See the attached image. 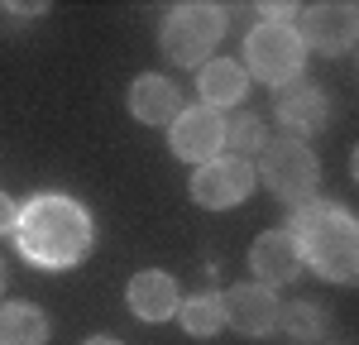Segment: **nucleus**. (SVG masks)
Returning <instances> with one entry per match:
<instances>
[{
  "label": "nucleus",
  "mask_w": 359,
  "mask_h": 345,
  "mask_svg": "<svg viewBox=\"0 0 359 345\" xmlns=\"http://www.w3.org/2000/svg\"><path fill=\"white\" fill-rule=\"evenodd\" d=\"M96 245V221L77 197L39 192L15 216V250L34 269H77Z\"/></svg>",
  "instance_id": "1"
},
{
  "label": "nucleus",
  "mask_w": 359,
  "mask_h": 345,
  "mask_svg": "<svg viewBox=\"0 0 359 345\" xmlns=\"http://www.w3.org/2000/svg\"><path fill=\"white\" fill-rule=\"evenodd\" d=\"M287 235L297 240L302 269H311L321 283H355L359 278V226L350 216V206L340 201H306L292 211Z\"/></svg>",
  "instance_id": "2"
},
{
  "label": "nucleus",
  "mask_w": 359,
  "mask_h": 345,
  "mask_svg": "<svg viewBox=\"0 0 359 345\" xmlns=\"http://www.w3.org/2000/svg\"><path fill=\"white\" fill-rule=\"evenodd\" d=\"M225 25H230L225 5H216V0H182V5L168 10L163 25H158V48L177 67H201L221 48Z\"/></svg>",
  "instance_id": "3"
},
{
  "label": "nucleus",
  "mask_w": 359,
  "mask_h": 345,
  "mask_svg": "<svg viewBox=\"0 0 359 345\" xmlns=\"http://www.w3.org/2000/svg\"><path fill=\"white\" fill-rule=\"evenodd\" d=\"M254 177L273 192L283 206H306V201H316V187H321V163H316V154H311V144L306 140H292V135H278L259 149V158H254Z\"/></svg>",
  "instance_id": "4"
},
{
  "label": "nucleus",
  "mask_w": 359,
  "mask_h": 345,
  "mask_svg": "<svg viewBox=\"0 0 359 345\" xmlns=\"http://www.w3.org/2000/svg\"><path fill=\"white\" fill-rule=\"evenodd\" d=\"M240 67H245L249 82H264L283 91L287 82H297L306 67V48L297 39L292 25H273V20H259V25L245 34V48H240Z\"/></svg>",
  "instance_id": "5"
},
{
  "label": "nucleus",
  "mask_w": 359,
  "mask_h": 345,
  "mask_svg": "<svg viewBox=\"0 0 359 345\" xmlns=\"http://www.w3.org/2000/svg\"><path fill=\"white\" fill-rule=\"evenodd\" d=\"M297 39L302 48H316V53H350L359 39V10L350 0H316V5H302L297 10Z\"/></svg>",
  "instance_id": "6"
},
{
  "label": "nucleus",
  "mask_w": 359,
  "mask_h": 345,
  "mask_svg": "<svg viewBox=\"0 0 359 345\" xmlns=\"http://www.w3.org/2000/svg\"><path fill=\"white\" fill-rule=\"evenodd\" d=\"M254 187H259L254 163L249 158H235V154H221V158L201 163L192 172V182H187V192H192V201L201 211H230V206L249 201Z\"/></svg>",
  "instance_id": "7"
},
{
  "label": "nucleus",
  "mask_w": 359,
  "mask_h": 345,
  "mask_svg": "<svg viewBox=\"0 0 359 345\" xmlns=\"http://www.w3.org/2000/svg\"><path fill=\"white\" fill-rule=\"evenodd\" d=\"M168 149L182 163H211L225 154V115L206 106H182V115L168 125Z\"/></svg>",
  "instance_id": "8"
},
{
  "label": "nucleus",
  "mask_w": 359,
  "mask_h": 345,
  "mask_svg": "<svg viewBox=\"0 0 359 345\" xmlns=\"http://www.w3.org/2000/svg\"><path fill=\"white\" fill-rule=\"evenodd\" d=\"M225 302V326L245 331V336H269L278 331V292L264 283H235L230 292H221Z\"/></svg>",
  "instance_id": "9"
},
{
  "label": "nucleus",
  "mask_w": 359,
  "mask_h": 345,
  "mask_svg": "<svg viewBox=\"0 0 359 345\" xmlns=\"http://www.w3.org/2000/svg\"><path fill=\"white\" fill-rule=\"evenodd\" d=\"M278 120H283V130H287L292 140L316 135V130L331 125V96L316 82H302V77H297V82H287L278 91Z\"/></svg>",
  "instance_id": "10"
},
{
  "label": "nucleus",
  "mask_w": 359,
  "mask_h": 345,
  "mask_svg": "<svg viewBox=\"0 0 359 345\" xmlns=\"http://www.w3.org/2000/svg\"><path fill=\"white\" fill-rule=\"evenodd\" d=\"M249 273H254V283H264V288H287L297 273H302L297 240H292L283 226L264 230V235L254 240V250H249Z\"/></svg>",
  "instance_id": "11"
},
{
  "label": "nucleus",
  "mask_w": 359,
  "mask_h": 345,
  "mask_svg": "<svg viewBox=\"0 0 359 345\" xmlns=\"http://www.w3.org/2000/svg\"><path fill=\"white\" fill-rule=\"evenodd\" d=\"M125 302H130V312H135L139 321L158 326V321H172V316H177L182 292H177V278H172V273H163V269H144V273L130 278Z\"/></svg>",
  "instance_id": "12"
},
{
  "label": "nucleus",
  "mask_w": 359,
  "mask_h": 345,
  "mask_svg": "<svg viewBox=\"0 0 359 345\" xmlns=\"http://www.w3.org/2000/svg\"><path fill=\"white\" fill-rule=\"evenodd\" d=\"M196 106H206V111H230V106H240L249 96V77L245 67L235 62V58H206L201 67H196Z\"/></svg>",
  "instance_id": "13"
},
{
  "label": "nucleus",
  "mask_w": 359,
  "mask_h": 345,
  "mask_svg": "<svg viewBox=\"0 0 359 345\" xmlns=\"http://www.w3.org/2000/svg\"><path fill=\"white\" fill-rule=\"evenodd\" d=\"M130 115L139 125H172L182 115V91L163 72H144L130 82Z\"/></svg>",
  "instance_id": "14"
},
{
  "label": "nucleus",
  "mask_w": 359,
  "mask_h": 345,
  "mask_svg": "<svg viewBox=\"0 0 359 345\" xmlns=\"http://www.w3.org/2000/svg\"><path fill=\"white\" fill-rule=\"evenodd\" d=\"M53 336V326H48V316L43 307H34V302H5L0 297V345H48Z\"/></svg>",
  "instance_id": "15"
},
{
  "label": "nucleus",
  "mask_w": 359,
  "mask_h": 345,
  "mask_svg": "<svg viewBox=\"0 0 359 345\" xmlns=\"http://www.w3.org/2000/svg\"><path fill=\"white\" fill-rule=\"evenodd\" d=\"M177 326H182L187 336H196V341L221 336V331H225L221 292H192V297H182V302H177Z\"/></svg>",
  "instance_id": "16"
},
{
  "label": "nucleus",
  "mask_w": 359,
  "mask_h": 345,
  "mask_svg": "<svg viewBox=\"0 0 359 345\" xmlns=\"http://www.w3.org/2000/svg\"><path fill=\"white\" fill-rule=\"evenodd\" d=\"M278 326L287 331V336H297V341H321L326 331H331V312L321 307V302H287V307H278Z\"/></svg>",
  "instance_id": "17"
},
{
  "label": "nucleus",
  "mask_w": 359,
  "mask_h": 345,
  "mask_svg": "<svg viewBox=\"0 0 359 345\" xmlns=\"http://www.w3.org/2000/svg\"><path fill=\"white\" fill-rule=\"evenodd\" d=\"M273 140L269 130H264V120L254 111H245V115H235V120H225V154H235V158H259V149Z\"/></svg>",
  "instance_id": "18"
},
{
  "label": "nucleus",
  "mask_w": 359,
  "mask_h": 345,
  "mask_svg": "<svg viewBox=\"0 0 359 345\" xmlns=\"http://www.w3.org/2000/svg\"><path fill=\"white\" fill-rule=\"evenodd\" d=\"M15 216H20V206L10 192H0V235H15Z\"/></svg>",
  "instance_id": "19"
},
{
  "label": "nucleus",
  "mask_w": 359,
  "mask_h": 345,
  "mask_svg": "<svg viewBox=\"0 0 359 345\" xmlns=\"http://www.w3.org/2000/svg\"><path fill=\"white\" fill-rule=\"evenodd\" d=\"M5 10H10V15H15V20H34V15H43V10H48V5H43V0H10V5H5Z\"/></svg>",
  "instance_id": "20"
},
{
  "label": "nucleus",
  "mask_w": 359,
  "mask_h": 345,
  "mask_svg": "<svg viewBox=\"0 0 359 345\" xmlns=\"http://www.w3.org/2000/svg\"><path fill=\"white\" fill-rule=\"evenodd\" d=\"M82 345H125V341H115V336H91V341H82Z\"/></svg>",
  "instance_id": "21"
},
{
  "label": "nucleus",
  "mask_w": 359,
  "mask_h": 345,
  "mask_svg": "<svg viewBox=\"0 0 359 345\" xmlns=\"http://www.w3.org/2000/svg\"><path fill=\"white\" fill-rule=\"evenodd\" d=\"M0 292H5V259H0Z\"/></svg>",
  "instance_id": "22"
}]
</instances>
